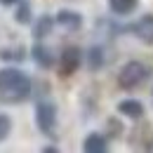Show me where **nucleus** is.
<instances>
[{
	"instance_id": "0eeeda50",
	"label": "nucleus",
	"mask_w": 153,
	"mask_h": 153,
	"mask_svg": "<svg viewBox=\"0 0 153 153\" xmlns=\"http://www.w3.org/2000/svg\"><path fill=\"white\" fill-rule=\"evenodd\" d=\"M31 57H33V61L38 64L40 68H52V66H54V54H52V50L45 47V45H40V42L31 47Z\"/></svg>"
},
{
	"instance_id": "6e6552de",
	"label": "nucleus",
	"mask_w": 153,
	"mask_h": 153,
	"mask_svg": "<svg viewBox=\"0 0 153 153\" xmlns=\"http://www.w3.org/2000/svg\"><path fill=\"white\" fill-rule=\"evenodd\" d=\"M82 151L87 153H104L108 151V141H106V137L99 132H92L85 137V141H82Z\"/></svg>"
},
{
	"instance_id": "9b49d317",
	"label": "nucleus",
	"mask_w": 153,
	"mask_h": 153,
	"mask_svg": "<svg viewBox=\"0 0 153 153\" xmlns=\"http://www.w3.org/2000/svg\"><path fill=\"white\" fill-rule=\"evenodd\" d=\"M137 2L139 0H108V7H111V12L125 17V14H132L137 10Z\"/></svg>"
},
{
	"instance_id": "dca6fc26",
	"label": "nucleus",
	"mask_w": 153,
	"mask_h": 153,
	"mask_svg": "<svg viewBox=\"0 0 153 153\" xmlns=\"http://www.w3.org/2000/svg\"><path fill=\"white\" fill-rule=\"evenodd\" d=\"M2 5H14V2H19V0H0Z\"/></svg>"
},
{
	"instance_id": "ddd939ff",
	"label": "nucleus",
	"mask_w": 153,
	"mask_h": 153,
	"mask_svg": "<svg viewBox=\"0 0 153 153\" xmlns=\"http://www.w3.org/2000/svg\"><path fill=\"white\" fill-rule=\"evenodd\" d=\"M33 19V10H31V2L28 0H19V7L14 12V21L17 24H31Z\"/></svg>"
},
{
	"instance_id": "39448f33",
	"label": "nucleus",
	"mask_w": 153,
	"mask_h": 153,
	"mask_svg": "<svg viewBox=\"0 0 153 153\" xmlns=\"http://www.w3.org/2000/svg\"><path fill=\"white\" fill-rule=\"evenodd\" d=\"M132 31L141 42L153 45V14H141V17L137 19V24L132 26Z\"/></svg>"
},
{
	"instance_id": "f257e3e1",
	"label": "nucleus",
	"mask_w": 153,
	"mask_h": 153,
	"mask_svg": "<svg viewBox=\"0 0 153 153\" xmlns=\"http://www.w3.org/2000/svg\"><path fill=\"white\" fill-rule=\"evenodd\" d=\"M31 92H33L31 78L26 76L24 71L14 68V66L0 68V99H2V101H7V104H19L24 99H28Z\"/></svg>"
},
{
	"instance_id": "20e7f679",
	"label": "nucleus",
	"mask_w": 153,
	"mask_h": 153,
	"mask_svg": "<svg viewBox=\"0 0 153 153\" xmlns=\"http://www.w3.org/2000/svg\"><path fill=\"white\" fill-rule=\"evenodd\" d=\"M82 64V52L80 47H66L59 57V73L61 76H73Z\"/></svg>"
},
{
	"instance_id": "f03ea898",
	"label": "nucleus",
	"mask_w": 153,
	"mask_h": 153,
	"mask_svg": "<svg viewBox=\"0 0 153 153\" xmlns=\"http://www.w3.org/2000/svg\"><path fill=\"white\" fill-rule=\"evenodd\" d=\"M151 78V66L144 61H127L118 73V87L125 92H132L139 85H144Z\"/></svg>"
},
{
	"instance_id": "7ed1b4c3",
	"label": "nucleus",
	"mask_w": 153,
	"mask_h": 153,
	"mask_svg": "<svg viewBox=\"0 0 153 153\" xmlns=\"http://www.w3.org/2000/svg\"><path fill=\"white\" fill-rule=\"evenodd\" d=\"M36 123H38L40 132L52 137L54 127H57V106L52 101H38L36 104Z\"/></svg>"
},
{
	"instance_id": "9d476101",
	"label": "nucleus",
	"mask_w": 153,
	"mask_h": 153,
	"mask_svg": "<svg viewBox=\"0 0 153 153\" xmlns=\"http://www.w3.org/2000/svg\"><path fill=\"white\" fill-rule=\"evenodd\" d=\"M118 111L125 115V118L137 120V118H141V115H144V104H141V101H137V99H125V101H120V104H118Z\"/></svg>"
},
{
	"instance_id": "f8f14e48",
	"label": "nucleus",
	"mask_w": 153,
	"mask_h": 153,
	"mask_svg": "<svg viewBox=\"0 0 153 153\" xmlns=\"http://www.w3.org/2000/svg\"><path fill=\"white\" fill-rule=\"evenodd\" d=\"M85 61H87L90 71H99L104 66V50L101 47H90L87 54H85Z\"/></svg>"
},
{
	"instance_id": "2eb2a0df",
	"label": "nucleus",
	"mask_w": 153,
	"mask_h": 153,
	"mask_svg": "<svg viewBox=\"0 0 153 153\" xmlns=\"http://www.w3.org/2000/svg\"><path fill=\"white\" fill-rule=\"evenodd\" d=\"M12 132V118L7 113H0V141H5Z\"/></svg>"
},
{
	"instance_id": "423d86ee",
	"label": "nucleus",
	"mask_w": 153,
	"mask_h": 153,
	"mask_svg": "<svg viewBox=\"0 0 153 153\" xmlns=\"http://www.w3.org/2000/svg\"><path fill=\"white\" fill-rule=\"evenodd\" d=\"M57 24L61 28H66V31H80V26H82V17H80V12L76 10H59V14L54 17Z\"/></svg>"
},
{
	"instance_id": "4468645a",
	"label": "nucleus",
	"mask_w": 153,
	"mask_h": 153,
	"mask_svg": "<svg viewBox=\"0 0 153 153\" xmlns=\"http://www.w3.org/2000/svg\"><path fill=\"white\" fill-rule=\"evenodd\" d=\"M24 57H26L24 47H5V50H0V59L2 61H21Z\"/></svg>"
},
{
	"instance_id": "1a4fd4ad",
	"label": "nucleus",
	"mask_w": 153,
	"mask_h": 153,
	"mask_svg": "<svg viewBox=\"0 0 153 153\" xmlns=\"http://www.w3.org/2000/svg\"><path fill=\"white\" fill-rule=\"evenodd\" d=\"M54 24H57V19H52L50 14H42V17H38V19H36V24H33V38H36V40L47 38V36L52 33Z\"/></svg>"
}]
</instances>
